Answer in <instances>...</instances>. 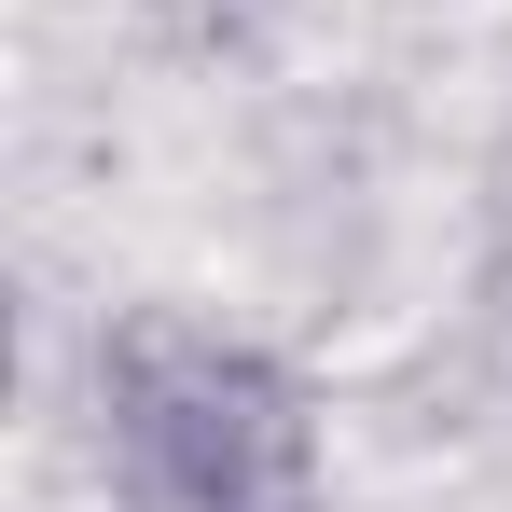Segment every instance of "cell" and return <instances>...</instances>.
Here are the masks:
<instances>
[{"label":"cell","instance_id":"1","mask_svg":"<svg viewBox=\"0 0 512 512\" xmlns=\"http://www.w3.org/2000/svg\"><path fill=\"white\" fill-rule=\"evenodd\" d=\"M84 402L111 512H333L305 374L194 305H125L84 360Z\"/></svg>","mask_w":512,"mask_h":512},{"label":"cell","instance_id":"2","mask_svg":"<svg viewBox=\"0 0 512 512\" xmlns=\"http://www.w3.org/2000/svg\"><path fill=\"white\" fill-rule=\"evenodd\" d=\"M485 236H499V263H512V139L485 153Z\"/></svg>","mask_w":512,"mask_h":512}]
</instances>
